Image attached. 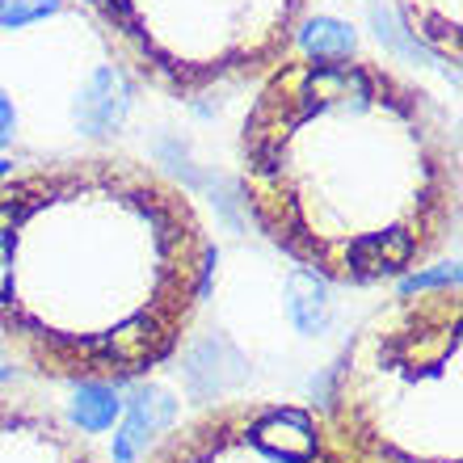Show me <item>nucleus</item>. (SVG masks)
Returning <instances> with one entry per match:
<instances>
[{
  "mask_svg": "<svg viewBox=\"0 0 463 463\" xmlns=\"http://www.w3.org/2000/svg\"><path fill=\"white\" fill-rule=\"evenodd\" d=\"M215 244L194 198L131 156L0 177V350L51 383L114 388L182 350Z\"/></svg>",
  "mask_w": 463,
  "mask_h": 463,
  "instance_id": "1",
  "label": "nucleus"
},
{
  "mask_svg": "<svg viewBox=\"0 0 463 463\" xmlns=\"http://www.w3.org/2000/svg\"><path fill=\"white\" fill-rule=\"evenodd\" d=\"M241 198L257 232L317 279L396 282L459 223V139L388 63L287 55L241 122Z\"/></svg>",
  "mask_w": 463,
  "mask_h": 463,
  "instance_id": "2",
  "label": "nucleus"
},
{
  "mask_svg": "<svg viewBox=\"0 0 463 463\" xmlns=\"http://www.w3.org/2000/svg\"><path fill=\"white\" fill-rule=\"evenodd\" d=\"M358 463H463V287L396 295L345 345L320 404Z\"/></svg>",
  "mask_w": 463,
  "mask_h": 463,
  "instance_id": "3",
  "label": "nucleus"
},
{
  "mask_svg": "<svg viewBox=\"0 0 463 463\" xmlns=\"http://www.w3.org/2000/svg\"><path fill=\"white\" fill-rule=\"evenodd\" d=\"M307 0H98L139 80L177 101L266 80L287 55Z\"/></svg>",
  "mask_w": 463,
  "mask_h": 463,
  "instance_id": "4",
  "label": "nucleus"
},
{
  "mask_svg": "<svg viewBox=\"0 0 463 463\" xmlns=\"http://www.w3.org/2000/svg\"><path fill=\"white\" fill-rule=\"evenodd\" d=\"M144 463H358L320 404L220 401L185 417Z\"/></svg>",
  "mask_w": 463,
  "mask_h": 463,
  "instance_id": "5",
  "label": "nucleus"
},
{
  "mask_svg": "<svg viewBox=\"0 0 463 463\" xmlns=\"http://www.w3.org/2000/svg\"><path fill=\"white\" fill-rule=\"evenodd\" d=\"M0 463H110L63 413L0 388Z\"/></svg>",
  "mask_w": 463,
  "mask_h": 463,
  "instance_id": "6",
  "label": "nucleus"
},
{
  "mask_svg": "<svg viewBox=\"0 0 463 463\" xmlns=\"http://www.w3.org/2000/svg\"><path fill=\"white\" fill-rule=\"evenodd\" d=\"M396 5H401V17H404V25H409V34L426 51H434L442 63L459 68L463 63L459 0H396Z\"/></svg>",
  "mask_w": 463,
  "mask_h": 463,
  "instance_id": "7",
  "label": "nucleus"
},
{
  "mask_svg": "<svg viewBox=\"0 0 463 463\" xmlns=\"http://www.w3.org/2000/svg\"><path fill=\"white\" fill-rule=\"evenodd\" d=\"M307 55H350L354 51V34L337 22H312L307 25Z\"/></svg>",
  "mask_w": 463,
  "mask_h": 463,
  "instance_id": "8",
  "label": "nucleus"
},
{
  "mask_svg": "<svg viewBox=\"0 0 463 463\" xmlns=\"http://www.w3.org/2000/svg\"><path fill=\"white\" fill-rule=\"evenodd\" d=\"M55 9H60V0H0V25H25Z\"/></svg>",
  "mask_w": 463,
  "mask_h": 463,
  "instance_id": "9",
  "label": "nucleus"
},
{
  "mask_svg": "<svg viewBox=\"0 0 463 463\" xmlns=\"http://www.w3.org/2000/svg\"><path fill=\"white\" fill-rule=\"evenodd\" d=\"M9 131H13V106H9V98L0 93V144L9 139Z\"/></svg>",
  "mask_w": 463,
  "mask_h": 463,
  "instance_id": "10",
  "label": "nucleus"
}]
</instances>
